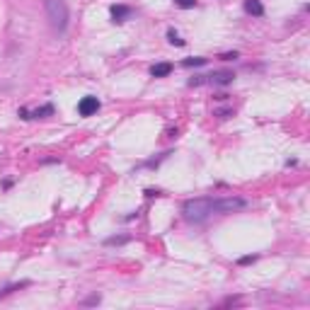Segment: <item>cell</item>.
Segmentation results:
<instances>
[{"instance_id":"12","label":"cell","mask_w":310,"mask_h":310,"mask_svg":"<svg viewBox=\"0 0 310 310\" xmlns=\"http://www.w3.org/2000/svg\"><path fill=\"white\" fill-rule=\"evenodd\" d=\"M257 262V255H245V257H240V259H237V264H240V267H247V264H255Z\"/></svg>"},{"instance_id":"16","label":"cell","mask_w":310,"mask_h":310,"mask_svg":"<svg viewBox=\"0 0 310 310\" xmlns=\"http://www.w3.org/2000/svg\"><path fill=\"white\" fill-rule=\"evenodd\" d=\"M216 116H220V119H228V116H233V109H220V111H216Z\"/></svg>"},{"instance_id":"2","label":"cell","mask_w":310,"mask_h":310,"mask_svg":"<svg viewBox=\"0 0 310 310\" xmlns=\"http://www.w3.org/2000/svg\"><path fill=\"white\" fill-rule=\"evenodd\" d=\"M44 10H46V17L54 29L58 32L68 29V5L63 0H44Z\"/></svg>"},{"instance_id":"14","label":"cell","mask_w":310,"mask_h":310,"mask_svg":"<svg viewBox=\"0 0 310 310\" xmlns=\"http://www.w3.org/2000/svg\"><path fill=\"white\" fill-rule=\"evenodd\" d=\"M235 58H240V54H237V51H228V54H220V61H235Z\"/></svg>"},{"instance_id":"7","label":"cell","mask_w":310,"mask_h":310,"mask_svg":"<svg viewBox=\"0 0 310 310\" xmlns=\"http://www.w3.org/2000/svg\"><path fill=\"white\" fill-rule=\"evenodd\" d=\"M242 7H245V12L252 15V17H262V15H264V5H262L259 0H245Z\"/></svg>"},{"instance_id":"6","label":"cell","mask_w":310,"mask_h":310,"mask_svg":"<svg viewBox=\"0 0 310 310\" xmlns=\"http://www.w3.org/2000/svg\"><path fill=\"white\" fill-rule=\"evenodd\" d=\"M109 12H111V19H114L116 24H121V22L131 19V15H133V10H131L128 5H111Z\"/></svg>"},{"instance_id":"11","label":"cell","mask_w":310,"mask_h":310,"mask_svg":"<svg viewBox=\"0 0 310 310\" xmlns=\"http://www.w3.org/2000/svg\"><path fill=\"white\" fill-rule=\"evenodd\" d=\"M167 41H170L172 46H184V39H180V34H177L175 29H167Z\"/></svg>"},{"instance_id":"13","label":"cell","mask_w":310,"mask_h":310,"mask_svg":"<svg viewBox=\"0 0 310 310\" xmlns=\"http://www.w3.org/2000/svg\"><path fill=\"white\" fill-rule=\"evenodd\" d=\"M175 5L182 7V10H192V7L197 5V0H175Z\"/></svg>"},{"instance_id":"1","label":"cell","mask_w":310,"mask_h":310,"mask_svg":"<svg viewBox=\"0 0 310 310\" xmlns=\"http://www.w3.org/2000/svg\"><path fill=\"white\" fill-rule=\"evenodd\" d=\"M182 213H184V218L189 220V223H204V220H208L211 216H216V199H211V197H201V199L184 201Z\"/></svg>"},{"instance_id":"17","label":"cell","mask_w":310,"mask_h":310,"mask_svg":"<svg viewBox=\"0 0 310 310\" xmlns=\"http://www.w3.org/2000/svg\"><path fill=\"white\" fill-rule=\"evenodd\" d=\"M146 197H160V192L158 189H146Z\"/></svg>"},{"instance_id":"8","label":"cell","mask_w":310,"mask_h":310,"mask_svg":"<svg viewBox=\"0 0 310 310\" xmlns=\"http://www.w3.org/2000/svg\"><path fill=\"white\" fill-rule=\"evenodd\" d=\"M170 73H172V63H155V66L150 68V75H153V78H167Z\"/></svg>"},{"instance_id":"15","label":"cell","mask_w":310,"mask_h":310,"mask_svg":"<svg viewBox=\"0 0 310 310\" xmlns=\"http://www.w3.org/2000/svg\"><path fill=\"white\" fill-rule=\"evenodd\" d=\"M100 301H102V296H97V293H95V296H90V298L85 301V306H97Z\"/></svg>"},{"instance_id":"4","label":"cell","mask_w":310,"mask_h":310,"mask_svg":"<svg viewBox=\"0 0 310 310\" xmlns=\"http://www.w3.org/2000/svg\"><path fill=\"white\" fill-rule=\"evenodd\" d=\"M97 109H100V100L92 97V95L83 97V100L78 102V114H80V116H92V114H97Z\"/></svg>"},{"instance_id":"10","label":"cell","mask_w":310,"mask_h":310,"mask_svg":"<svg viewBox=\"0 0 310 310\" xmlns=\"http://www.w3.org/2000/svg\"><path fill=\"white\" fill-rule=\"evenodd\" d=\"M128 240H131L128 235H114V237H107L104 245H107V247H111V245H126Z\"/></svg>"},{"instance_id":"3","label":"cell","mask_w":310,"mask_h":310,"mask_svg":"<svg viewBox=\"0 0 310 310\" xmlns=\"http://www.w3.org/2000/svg\"><path fill=\"white\" fill-rule=\"evenodd\" d=\"M19 116L24 119V121H29V119H46V116H54V104H44V107H39V109H22L17 111Z\"/></svg>"},{"instance_id":"9","label":"cell","mask_w":310,"mask_h":310,"mask_svg":"<svg viewBox=\"0 0 310 310\" xmlns=\"http://www.w3.org/2000/svg\"><path fill=\"white\" fill-rule=\"evenodd\" d=\"M184 68H199V66H206V58L204 56H194V58H184L182 61Z\"/></svg>"},{"instance_id":"5","label":"cell","mask_w":310,"mask_h":310,"mask_svg":"<svg viewBox=\"0 0 310 310\" xmlns=\"http://www.w3.org/2000/svg\"><path fill=\"white\" fill-rule=\"evenodd\" d=\"M235 80V73L233 71H218V73H211V75H206V83L208 85H230Z\"/></svg>"}]
</instances>
